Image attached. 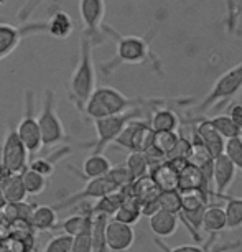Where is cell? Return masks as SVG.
<instances>
[{"instance_id": "44dd1931", "label": "cell", "mask_w": 242, "mask_h": 252, "mask_svg": "<svg viewBox=\"0 0 242 252\" xmlns=\"http://www.w3.org/2000/svg\"><path fill=\"white\" fill-rule=\"evenodd\" d=\"M0 189H2L7 203H22L25 201L28 194L22 173H12L3 177L0 180Z\"/></svg>"}, {"instance_id": "d590c367", "label": "cell", "mask_w": 242, "mask_h": 252, "mask_svg": "<svg viewBox=\"0 0 242 252\" xmlns=\"http://www.w3.org/2000/svg\"><path fill=\"white\" fill-rule=\"evenodd\" d=\"M107 175L112 178V182L116 183L121 189L129 187V185L132 183V177H130V172H129V168H127V165L112 166L111 172H109Z\"/></svg>"}, {"instance_id": "7bdbcfd3", "label": "cell", "mask_w": 242, "mask_h": 252, "mask_svg": "<svg viewBox=\"0 0 242 252\" xmlns=\"http://www.w3.org/2000/svg\"><path fill=\"white\" fill-rule=\"evenodd\" d=\"M242 15V0H239V17Z\"/></svg>"}, {"instance_id": "ba28073f", "label": "cell", "mask_w": 242, "mask_h": 252, "mask_svg": "<svg viewBox=\"0 0 242 252\" xmlns=\"http://www.w3.org/2000/svg\"><path fill=\"white\" fill-rule=\"evenodd\" d=\"M38 122H40L41 137H43V147H53L68 139L64 126L56 111V94L51 89H46L43 94Z\"/></svg>"}, {"instance_id": "7a4b0ae2", "label": "cell", "mask_w": 242, "mask_h": 252, "mask_svg": "<svg viewBox=\"0 0 242 252\" xmlns=\"http://www.w3.org/2000/svg\"><path fill=\"white\" fill-rule=\"evenodd\" d=\"M94 46L96 45L91 40V36L86 35L84 32L81 33L78 63H76L74 71L68 83V99L76 107V111L81 114H84V109H86L89 97L92 96V93L97 88L96 66H94V58H92Z\"/></svg>"}, {"instance_id": "f546056e", "label": "cell", "mask_w": 242, "mask_h": 252, "mask_svg": "<svg viewBox=\"0 0 242 252\" xmlns=\"http://www.w3.org/2000/svg\"><path fill=\"white\" fill-rule=\"evenodd\" d=\"M22 177H23V183H25L28 194H40L45 191V188H46L45 175L38 173L35 170H31L30 166H27L22 172Z\"/></svg>"}, {"instance_id": "5bb4252c", "label": "cell", "mask_w": 242, "mask_h": 252, "mask_svg": "<svg viewBox=\"0 0 242 252\" xmlns=\"http://www.w3.org/2000/svg\"><path fill=\"white\" fill-rule=\"evenodd\" d=\"M237 168L234 161L227 154L216 157L214 160V173H212V185H214V198H224L226 191L236 180Z\"/></svg>"}, {"instance_id": "4fadbf2b", "label": "cell", "mask_w": 242, "mask_h": 252, "mask_svg": "<svg viewBox=\"0 0 242 252\" xmlns=\"http://www.w3.org/2000/svg\"><path fill=\"white\" fill-rule=\"evenodd\" d=\"M135 234L130 224H125L117 220H109L106 226V242L109 251L127 252L134 246Z\"/></svg>"}, {"instance_id": "bcb514c9", "label": "cell", "mask_w": 242, "mask_h": 252, "mask_svg": "<svg viewBox=\"0 0 242 252\" xmlns=\"http://www.w3.org/2000/svg\"><path fill=\"white\" fill-rule=\"evenodd\" d=\"M28 252H36V251H33V249H30V251H28Z\"/></svg>"}, {"instance_id": "30bf717a", "label": "cell", "mask_w": 242, "mask_h": 252, "mask_svg": "<svg viewBox=\"0 0 242 252\" xmlns=\"http://www.w3.org/2000/svg\"><path fill=\"white\" fill-rule=\"evenodd\" d=\"M79 17L84 25V33L91 36L94 45H101L106 40L104 33V17H106V2L104 0H79Z\"/></svg>"}, {"instance_id": "7dc6e473", "label": "cell", "mask_w": 242, "mask_h": 252, "mask_svg": "<svg viewBox=\"0 0 242 252\" xmlns=\"http://www.w3.org/2000/svg\"><path fill=\"white\" fill-rule=\"evenodd\" d=\"M0 252H5V251H3V249H0Z\"/></svg>"}, {"instance_id": "f6af8a7d", "label": "cell", "mask_w": 242, "mask_h": 252, "mask_svg": "<svg viewBox=\"0 0 242 252\" xmlns=\"http://www.w3.org/2000/svg\"><path fill=\"white\" fill-rule=\"evenodd\" d=\"M3 3H5V0H0V5H3Z\"/></svg>"}, {"instance_id": "277c9868", "label": "cell", "mask_w": 242, "mask_h": 252, "mask_svg": "<svg viewBox=\"0 0 242 252\" xmlns=\"http://www.w3.org/2000/svg\"><path fill=\"white\" fill-rule=\"evenodd\" d=\"M142 116H144V106L134 107L122 114H114V116L96 119L94 121L96 142L94 144H88V147H92L94 154H102L107 145H111L117 140V137L122 134V130L127 127V124L134 121V119H142Z\"/></svg>"}, {"instance_id": "83f0119b", "label": "cell", "mask_w": 242, "mask_h": 252, "mask_svg": "<svg viewBox=\"0 0 242 252\" xmlns=\"http://www.w3.org/2000/svg\"><path fill=\"white\" fill-rule=\"evenodd\" d=\"M226 201V220L227 229H239L242 227V198L237 196H226L222 198Z\"/></svg>"}, {"instance_id": "8fae6325", "label": "cell", "mask_w": 242, "mask_h": 252, "mask_svg": "<svg viewBox=\"0 0 242 252\" xmlns=\"http://www.w3.org/2000/svg\"><path fill=\"white\" fill-rule=\"evenodd\" d=\"M117 189H121V188L112 182V178L109 177V175H106V177H99V178L89 180V182L84 185L83 189H79V191L74 194H69L68 198L61 199L60 203L55 204V208L58 209V211H61V209L71 208L78 203L88 201V199H99L109 193L117 191Z\"/></svg>"}, {"instance_id": "52a82bcc", "label": "cell", "mask_w": 242, "mask_h": 252, "mask_svg": "<svg viewBox=\"0 0 242 252\" xmlns=\"http://www.w3.org/2000/svg\"><path fill=\"white\" fill-rule=\"evenodd\" d=\"M36 111V94L31 89H27L23 93V116L17 126V132L27 145L30 155H35L36 152L43 149V137L38 117L35 116Z\"/></svg>"}, {"instance_id": "ab89813d", "label": "cell", "mask_w": 242, "mask_h": 252, "mask_svg": "<svg viewBox=\"0 0 242 252\" xmlns=\"http://www.w3.org/2000/svg\"><path fill=\"white\" fill-rule=\"evenodd\" d=\"M229 116H231L232 121H234L242 129V104L241 102H234L229 107Z\"/></svg>"}, {"instance_id": "e575fe53", "label": "cell", "mask_w": 242, "mask_h": 252, "mask_svg": "<svg viewBox=\"0 0 242 252\" xmlns=\"http://www.w3.org/2000/svg\"><path fill=\"white\" fill-rule=\"evenodd\" d=\"M191 139L188 137L180 135L178 142L175 144V147L170 150V154L167 155V160H173V158H189V154H191Z\"/></svg>"}, {"instance_id": "60d3db41", "label": "cell", "mask_w": 242, "mask_h": 252, "mask_svg": "<svg viewBox=\"0 0 242 252\" xmlns=\"http://www.w3.org/2000/svg\"><path fill=\"white\" fill-rule=\"evenodd\" d=\"M7 204V199H5V196H3V193H2V189H0V209H2L3 206Z\"/></svg>"}, {"instance_id": "ffe728a7", "label": "cell", "mask_w": 242, "mask_h": 252, "mask_svg": "<svg viewBox=\"0 0 242 252\" xmlns=\"http://www.w3.org/2000/svg\"><path fill=\"white\" fill-rule=\"evenodd\" d=\"M112 168V163L111 160L107 158L104 154H92L84 160L83 163V172H76L81 175V178H84L86 182L89 180H94V178H99V177H106V175L111 172Z\"/></svg>"}, {"instance_id": "7402d4cb", "label": "cell", "mask_w": 242, "mask_h": 252, "mask_svg": "<svg viewBox=\"0 0 242 252\" xmlns=\"http://www.w3.org/2000/svg\"><path fill=\"white\" fill-rule=\"evenodd\" d=\"M48 25V35L58 40H64L73 35L74 30V23L69 13H66L63 10H56L53 15L50 17V20H46Z\"/></svg>"}, {"instance_id": "3957f363", "label": "cell", "mask_w": 242, "mask_h": 252, "mask_svg": "<svg viewBox=\"0 0 242 252\" xmlns=\"http://www.w3.org/2000/svg\"><path fill=\"white\" fill-rule=\"evenodd\" d=\"M151 101H144V99H134L127 97L125 94H122L119 89L111 86H99L96 91L92 93V96L89 97V101L84 109V114L96 121V119H102L107 116H114V114H122L127 112L134 107L142 106H150Z\"/></svg>"}, {"instance_id": "9a60e30c", "label": "cell", "mask_w": 242, "mask_h": 252, "mask_svg": "<svg viewBox=\"0 0 242 252\" xmlns=\"http://www.w3.org/2000/svg\"><path fill=\"white\" fill-rule=\"evenodd\" d=\"M193 132L201 139L203 144L210 149L211 154L214 155V158L222 154H226L227 140L214 129V126L210 122V119H198L196 124L193 126Z\"/></svg>"}, {"instance_id": "7c38bea8", "label": "cell", "mask_w": 242, "mask_h": 252, "mask_svg": "<svg viewBox=\"0 0 242 252\" xmlns=\"http://www.w3.org/2000/svg\"><path fill=\"white\" fill-rule=\"evenodd\" d=\"M151 139H153V130L150 124L142 119H134L127 124L114 144L130 152H145L151 145Z\"/></svg>"}, {"instance_id": "ac0fdd59", "label": "cell", "mask_w": 242, "mask_h": 252, "mask_svg": "<svg viewBox=\"0 0 242 252\" xmlns=\"http://www.w3.org/2000/svg\"><path fill=\"white\" fill-rule=\"evenodd\" d=\"M150 177L153 178V182L161 191H175V189H180V173L167 160L151 166Z\"/></svg>"}, {"instance_id": "d6986e66", "label": "cell", "mask_w": 242, "mask_h": 252, "mask_svg": "<svg viewBox=\"0 0 242 252\" xmlns=\"http://www.w3.org/2000/svg\"><path fill=\"white\" fill-rule=\"evenodd\" d=\"M180 216L175 213H170L167 209H158L156 213L150 216V229L153 231L155 236L158 237H168L177 231Z\"/></svg>"}, {"instance_id": "ee69618b", "label": "cell", "mask_w": 242, "mask_h": 252, "mask_svg": "<svg viewBox=\"0 0 242 252\" xmlns=\"http://www.w3.org/2000/svg\"><path fill=\"white\" fill-rule=\"evenodd\" d=\"M2 244H3V236L0 234V249H2Z\"/></svg>"}, {"instance_id": "e0dca14e", "label": "cell", "mask_w": 242, "mask_h": 252, "mask_svg": "<svg viewBox=\"0 0 242 252\" xmlns=\"http://www.w3.org/2000/svg\"><path fill=\"white\" fill-rule=\"evenodd\" d=\"M224 229H227L226 209L217 203H210L206 206L205 216H203V231H206L210 234L208 241L214 242L217 234Z\"/></svg>"}, {"instance_id": "4316f807", "label": "cell", "mask_w": 242, "mask_h": 252, "mask_svg": "<svg viewBox=\"0 0 242 252\" xmlns=\"http://www.w3.org/2000/svg\"><path fill=\"white\" fill-rule=\"evenodd\" d=\"M210 122L214 126V129L219 132L226 140L242 135V129L232 121L229 114H219V116L210 117Z\"/></svg>"}, {"instance_id": "74e56055", "label": "cell", "mask_w": 242, "mask_h": 252, "mask_svg": "<svg viewBox=\"0 0 242 252\" xmlns=\"http://www.w3.org/2000/svg\"><path fill=\"white\" fill-rule=\"evenodd\" d=\"M55 163H56V160H53V158H33V160H30L28 166L48 178L55 172Z\"/></svg>"}, {"instance_id": "f35d334b", "label": "cell", "mask_w": 242, "mask_h": 252, "mask_svg": "<svg viewBox=\"0 0 242 252\" xmlns=\"http://www.w3.org/2000/svg\"><path fill=\"white\" fill-rule=\"evenodd\" d=\"M43 2H46V0H27L25 5H23V7L20 8V10H18L17 18H18V20H20L22 23H23V22H28V20H30V17L36 12V8L40 7Z\"/></svg>"}, {"instance_id": "681fc988", "label": "cell", "mask_w": 242, "mask_h": 252, "mask_svg": "<svg viewBox=\"0 0 242 252\" xmlns=\"http://www.w3.org/2000/svg\"><path fill=\"white\" fill-rule=\"evenodd\" d=\"M221 252H229V251H221Z\"/></svg>"}, {"instance_id": "5b68a950", "label": "cell", "mask_w": 242, "mask_h": 252, "mask_svg": "<svg viewBox=\"0 0 242 252\" xmlns=\"http://www.w3.org/2000/svg\"><path fill=\"white\" fill-rule=\"evenodd\" d=\"M242 89V61L222 73L216 83L212 84L211 91L206 94L205 99L198 104V112L203 114L210 111L211 107L217 106V104H226L229 99L237 96Z\"/></svg>"}, {"instance_id": "d6a6232c", "label": "cell", "mask_w": 242, "mask_h": 252, "mask_svg": "<svg viewBox=\"0 0 242 252\" xmlns=\"http://www.w3.org/2000/svg\"><path fill=\"white\" fill-rule=\"evenodd\" d=\"M226 154L234 161L236 168L242 173V137H234L226 142Z\"/></svg>"}, {"instance_id": "9c48e42d", "label": "cell", "mask_w": 242, "mask_h": 252, "mask_svg": "<svg viewBox=\"0 0 242 252\" xmlns=\"http://www.w3.org/2000/svg\"><path fill=\"white\" fill-rule=\"evenodd\" d=\"M35 35H48L46 22H23L20 25L0 20V61L12 55L22 40Z\"/></svg>"}, {"instance_id": "2e32d148", "label": "cell", "mask_w": 242, "mask_h": 252, "mask_svg": "<svg viewBox=\"0 0 242 252\" xmlns=\"http://www.w3.org/2000/svg\"><path fill=\"white\" fill-rule=\"evenodd\" d=\"M163 101L155 99L151 104V114H150V127L153 132H172L177 130L180 126L178 116L170 107H161Z\"/></svg>"}, {"instance_id": "c3c4849f", "label": "cell", "mask_w": 242, "mask_h": 252, "mask_svg": "<svg viewBox=\"0 0 242 252\" xmlns=\"http://www.w3.org/2000/svg\"><path fill=\"white\" fill-rule=\"evenodd\" d=\"M0 152H2V145H0Z\"/></svg>"}, {"instance_id": "cb8c5ba5", "label": "cell", "mask_w": 242, "mask_h": 252, "mask_svg": "<svg viewBox=\"0 0 242 252\" xmlns=\"http://www.w3.org/2000/svg\"><path fill=\"white\" fill-rule=\"evenodd\" d=\"M55 206H35L33 209V215L30 220V224L33 226L35 231H50L56 227V220H58V215H56Z\"/></svg>"}, {"instance_id": "4dcf8cb0", "label": "cell", "mask_w": 242, "mask_h": 252, "mask_svg": "<svg viewBox=\"0 0 242 252\" xmlns=\"http://www.w3.org/2000/svg\"><path fill=\"white\" fill-rule=\"evenodd\" d=\"M158 203L161 209H167V211L175 213V215L182 213V193H180V189H175V191H161Z\"/></svg>"}, {"instance_id": "484cf974", "label": "cell", "mask_w": 242, "mask_h": 252, "mask_svg": "<svg viewBox=\"0 0 242 252\" xmlns=\"http://www.w3.org/2000/svg\"><path fill=\"white\" fill-rule=\"evenodd\" d=\"M125 165L130 172L132 182L150 173V161L147 158L145 152H130V155L127 157Z\"/></svg>"}, {"instance_id": "8992f818", "label": "cell", "mask_w": 242, "mask_h": 252, "mask_svg": "<svg viewBox=\"0 0 242 252\" xmlns=\"http://www.w3.org/2000/svg\"><path fill=\"white\" fill-rule=\"evenodd\" d=\"M0 145V180L12 173H22L28 166L30 152L18 135L17 127H8Z\"/></svg>"}, {"instance_id": "603a6c76", "label": "cell", "mask_w": 242, "mask_h": 252, "mask_svg": "<svg viewBox=\"0 0 242 252\" xmlns=\"http://www.w3.org/2000/svg\"><path fill=\"white\" fill-rule=\"evenodd\" d=\"M125 199V194L122 189H117L114 193H109L106 196L99 198L97 203L94 206L86 208L91 215H106V216H114L117 213V209L122 206Z\"/></svg>"}, {"instance_id": "836d02e7", "label": "cell", "mask_w": 242, "mask_h": 252, "mask_svg": "<svg viewBox=\"0 0 242 252\" xmlns=\"http://www.w3.org/2000/svg\"><path fill=\"white\" fill-rule=\"evenodd\" d=\"M226 3V30L234 33L239 22V0H224Z\"/></svg>"}, {"instance_id": "d4e9b609", "label": "cell", "mask_w": 242, "mask_h": 252, "mask_svg": "<svg viewBox=\"0 0 242 252\" xmlns=\"http://www.w3.org/2000/svg\"><path fill=\"white\" fill-rule=\"evenodd\" d=\"M155 246L158 247L161 252H221V251H231V249H236V247L241 246L239 241H236V244H227L224 247H219V249H211V244L205 242V246H194V244H184V246H177V247H168L161 241V237L156 236L155 239Z\"/></svg>"}, {"instance_id": "8d00e7d4", "label": "cell", "mask_w": 242, "mask_h": 252, "mask_svg": "<svg viewBox=\"0 0 242 252\" xmlns=\"http://www.w3.org/2000/svg\"><path fill=\"white\" fill-rule=\"evenodd\" d=\"M92 227L79 232L74 236L73 241V252H92Z\"/></svg>"}, {"instance_id": "6da1fadb", "label": "cell", "mask_w": 242, "mask_h": 252, "mask_svg": "<svg viewBox=\"0 0 242 252\" xmlns=\"http://www.w3.org/2000/svg\"><path fill=\"white\" fill-rule=\"evenodd\" d=\"M104 33L116 41V55L106 63L101 64V71L104 76L112 74L122 64H149L158 74H163L161 61L151 50V38L153 33L149 36H137V35H122L111 25H104Z\"/></svg>"}, {"instance_id": "1f68e13d", "label": "cell", "mask_w": 242, "mask_h": 252, "mask_svg": "<svg viewBox=\"0 0 242 252\" xmlns=\"http://www.w3.org/2000/svg\"><path fill=\"white\" fill-rule=\"evenodd\" d=\"M73 241L74 237L69 234H60L55 236L53 239L48 241V244L45 246L43 252H73Z\"/></svg>"}, {"instance_id": "b9f144b4", "label": "cell", "mask_w": 242, "mask_h": 252, "mask_svg": "<svg viewBox=\"0 0 242 252\" xmlns=\"http://www.w3.org/2000/svg\"><path fill=\"white\" fill-rule=\"evenodd\" d=\"M234 33H236L237 36H241V38H242V28H236V32H234Z\"/></svg>"}, {"instance_id": "f1b7e54d", "label": "cell", "mask_w": 242, "mask_h": 252, "mask_svg": "<svg viewBox=\"0 0 242 252\" xmlns=\"http://www.w3.org/2000/svg\"><path fill=\"white\" fill-rule=\"evenodd\" d=\"M178 139H180V134H177V130L153 132V139H151L150 147H153L156 152H160V154L165 157V160H167V155L175 147V144L178 142Z\"/></svg>"}]
</instances>
